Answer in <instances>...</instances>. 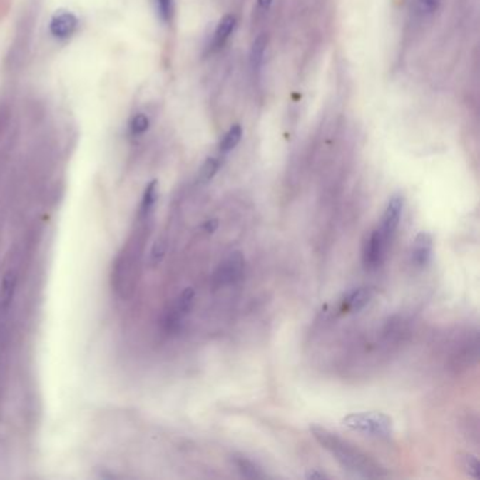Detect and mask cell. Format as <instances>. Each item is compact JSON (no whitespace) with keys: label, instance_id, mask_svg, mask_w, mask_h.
<instances>
[{"label":"cell","instance_id":"cell-21","mask_svg":"<svg viewBox=\"0 0 480 480\" xmlns=\"http://www.w3.org/2000/svg\"><path fill=\"white\" fill-rule=\"evenodd\" d=\"M419 3H420V7H422L423 11L429 13V11H432L436 7L438 0H419Z\"/></svg>","mask_w":480,"mask_h":480},{"label":"cell","instance_id":"cell-12","mask_svg":"<svg viewBox=\"0 0 480 480\" xmlns=\"http://www.w3.org/2000/svg\"><path fill=\"white\" fill-rule=\"evenodd\" d=\"M234 27H235V17L231 16V14L224 16L220 20V23L217 24V27H215L213 37V47L221 48L227 43V40L230 39Z\"/></svg>","mask_w":480,"mask_h":480},{"label":"cell","instance_id":"cell-24","mask_svg":"<svg viewBox=\"0 0 480 480\" xmlns=\"http://www.w3.org/2000/svg\"><path fill=\"white\" fill-rule=\"evenodd\" d=\"M272 3H273V0H258V6H260L264 11H267V10L270 9Z\"/></svg>","mask_w":480,"mask_h":480},{"label":"cell","instance_id":"cell-6","mask_svg":"<svg viewBox=\"0 0 480 480\" xmlns=\"http://www.w3.org/2000/svg\"><path fill=\"white\" fill-rule=\"evenodd\" d=\"M78 27V19L71 11H58L50 21V33L58 40L69 39Z\"/></svg>","mask_w":480,"mask_h":480},{"label":"cell","instance_id":"cell-10","mask_svg":"<svg viewBox=\"0 0 480 480\" xmlns=\"http://www.w3.org/2000/svg\"><path fill=\"white\" fill-rule=\"evenodd\" d=\"M233 464L237 468V471L247 479H264L265 474L260 466H257L251 459L242 455H234Z\"/></svg>","mask_w":480,"mask_h":480},{"label":"cell","instance_id":"cell-17","mask_svg":"<svg viewBox=\"0 0 480 480\" xmlns=\"http://www.w3.org/2000/svg\"><path fill=\"white\" fill-rule=\"evenodd\" d=\"M150 128V118L144 113H137L130 121V130L133 136H141Z\"/></svg>","mask_w":480,"mask_h":480},{"label":"cell","instance_id":"cell-16","mask_svg":"<svg viewBox=\"0 0 480 480\" xmlns=\"http://www.w3.org/2000/svg\"><path fill=\"white\" fill-rule=\"evenodd\" d=\"M221 166V158L220 157H210L203 163L199 175L200 183H209L214 178V175L218 172Z\"/></svg>","mask_w":480,"mask_h":480},{"label":"cell","instance_id":"cell-22","mask_svg":"<svg viewBox=\"0 0 480 480\" xmlns=\"http://www.w3.org/2000/svg\"><path fill=\"white\" fill-rule=\"evenodd\" d=\"M218 227V220H215V218H213V220H208L206 223H205V225H203V228L208 231V233H214L215 231V228Z\"/></svg>","mask_w":480,"mask_h":480},{"label":"cell","instance_id":"cell-19","mask_svg":"<svg viewBox=\"0 0 480 480\" xmlns=\"http://www.w3.org/2000/svg\"><path fill=\"white\" fill-rule=\"evenodd\" d=\"M158 14L163 23H169L173 19L175 13V1L173 0H157Z\"/></svg>","mask_w":480,"mask_h":480},{"label":"cell","instance_id":"cell-5","mask_svg":"<svg viewBox=\"0 0 480 480\" xmlns=\"http://www.w3.org/2000/svg\"><path fill=\"white\" fill-rule=\"evenodd\" d=\"M387 247H389V241L383 237L380 230L379 228L374 230L364 245V252H362L364 265L369 269L382 265Z\"/></svg>","mask_w":480,"mask_h":480},{"label":"cell","instance_id":"cell-15","mask_svg":"<svg viewBox=\"0 0 480 480\" xmlns=\"http://www.w3.org/2000/svg\"><path fill=\"white\" fill-rule=\"evenodd\" d=\"M157 199H158V182L153 180L147 186V189L144 192V196H143V200H141V206H140V217L141 218H147L150 214L153 213L154 206L157 203Z\"/></svg>","mask_w":480,"mask_h":480},{"label":"cell","instance_id":"cell-2","mask_svg":"<svg viewBox=\"0 0 480 480\" xmlns=\"http://www.w3.org/2000/svg\"><path fill=\"white\" fill-rule=\"evenodd\" d=\"M342 424L376 436H389L393 429L392 419L383 413H352L342 419Z\"/></svg>","mask_w":480,"mask_h":480},{"label":"cell","instance_id":"cell-8","mask_svg":"<svg viewBox=\"0 0 480 480\" xmlns=\"http://www.w3.org/2000/svg\"><path fill=\"white\" fill-rule=\"evenodd\" d=\"M193 302H195V290L192 287H186L180 293V296L178 297L172 313L168 316L166 324L169 327H173V325L179 324V321L182 320L190 312V309L193 306Z\"/></svg>","mask_w":480,"mask_h":480},{"label":"cell","instance_id":"cell-3","mask_svg":"<svg viewBox=\"0 0 480 480\" xmlns=\"http://www.w3.org/2000/svg\"><path fill=\"white\" fill-rule=\"evenodd\" d=\"M245 260L241 252H231L214 272V283L217 286L233 285L238 282L244 273Z\"/></svg>","mask_w":480,"mask_h":480},{"label":"cell","instance_id":"cell-9","mask_svg":"<svg viewBox=\"0 0 480 480\" xmlns=\"http://www.w3.org/2000/svg\"><path fill=\"white\" fill-rule=\"evenodd\" d=\"M374 293L369 287H358L351 290L347 296H345V307L348 312H359L362 310L365 306H368V303L371 302Z\"/></svg>","mask_w":480,"mask_h":480},{"label":"cell","instance_id":"cell-13","mask_svg":"<svg viewBox=\"0 0 480 480\" xmlns=\"http://www.w3.org/2000/svg\"><path fill=\"white\" fill-rule=\"evenodd\" d=\"M16 285H17V273H16V270L10 269V270H7V273L3 277L1 289H0V303H1L3 309L9 307L11 299L14 296Z\"/></svg>","mask_w":480,"mask_h":480},{"label":"cell","instance_id":"cell-20","mask_svg":"<svg viewBox=\"0 0 480 480\" xmlns=\"http://www.w3.org/2000/svg\"><path fill=\"white\" fill-rule=\"evenodd\" d=\"M166 254V241L165 240H158L153 250H151V255H150V262L153 267H157L162 262V260L165 258Z\"/></svg>","mask_w":480,"mask_h":480},{"label":"cell","instance_id":"cell-18","mask_svg":"<svg viewBox=\"0 0 480 480\" xmlns=\"http://www.w3.org/2000/svg\"><path fill=\"white\" fill-rule=\"evenodd\" d=\"M461 459V466L462 469L472 478H478L479 476V461L476 456L471 455V454H462L459 456Z\"/></svg>","mask_w":480,"mask_h":480},{"label":"cell","instance_id":"cell-14","mask_svg":"<svg viewBox=\"0 0 480 480\" xmlns=\"http://www.w3.org/2000/svg\"><path fill=\"white\" fill-rule=\"evenodd\" d=\"M242 138V127L240 124H234L228 128V131L224 134L223 140L220 141V145H218V150H220V154H227L230 151H233L241 141Z\"/></svg>","mask_w":480,"mask_h":480},{"label":"cell","instance_id":"cell-1","mask_svg":"<svg viewBox=\"0 0 480 480\" xmlns=\"http://www.w3.org/2000/svg\"><path fill=\"white\" fill-rule=\"evenodd\" d=\"M310 432L315 439L327 449L335 461L348 472L367 479L382 478L386 475L383 468L374 462L371 456L364 454L357 446L351 445L348 441H344L337 434L330 432L325 428L319 426H310Z\"/></svg>","mask_w":480,"mask_h":480},{"label":"cell","instance_id":"cell-4","mask_svg":"<svg viewBox=\"0 0 480 480\" xmlns=\"http://www.w3.org/2000/svg\"><path fill=\"white\" fill-rule=\"evenodd\" d=\"M403 206H404V198L400 193L393 195L386 205V209H384V213L382 217V224H380L379 230L389 242L392 241V237L394 235V233L399 227L402 213H403Z\"/></svg>","mask_w":480,"mask_h":480},{"label":"cell","instance_id":"cell-23","mask_svg":"<svg viewBox=\"0 0 480 480\" xmlns=\"http://www.w3.org/2000/svg\"><path fill=\"white\" fill-rule=\"evenodd\" d=\"M327 476L324 475V474H321V472H317V471H313V472H309L307 475H306V479H325Z\"/></svg>","mask_w":480,"mask_h":480},{"label":"cell","instance_id":"cell-7","mask_svg":"<svg viewBox=\"0 0 480 480\" xmlns=\"http://www.w3.org/2000/svg\"><path fill=\"white\" fill-rule=\"evenodd\" d=\"M432 254V237L427 231H422L416 235L412 248V258L414 265L426 267Z\"/></svg>","mask_w":480,"mask_h":480},{"label":"cell","instance_id":"cell-11","mask_svg":"<svg viewBox=\"0 0 480 480\" xmlns=\"http://www.w3.org/2000/svg\"><path fill=\"white\" fill-rule=\"evenodd\" d=\"M267 44V40L265 34L258 36L252 43V47H251V51H250V65H251V69L255 75L260 73V71L264 65Z\"/></svg>","mask_w":480,"mask_h":480}]
</instances>
